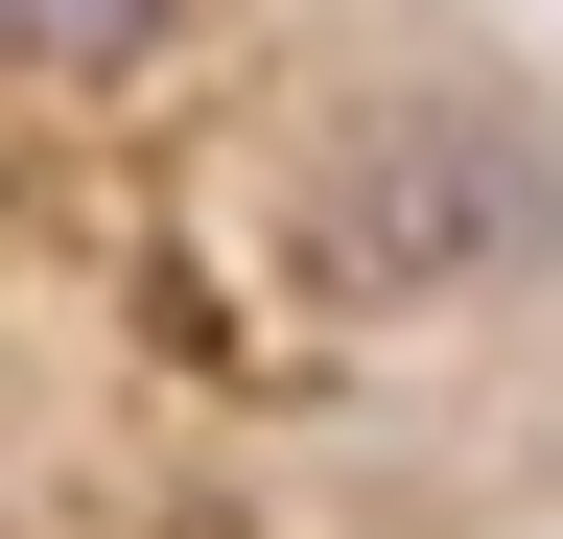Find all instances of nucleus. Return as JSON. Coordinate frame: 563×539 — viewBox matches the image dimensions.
I'll return each mask as SVG.
<instances>
[{
    "label": "nucleus",
    "mask_w": 563,
    "mask_h": 539,
    "mask_svg": "<svg viewBox=\"0 0 563 539\" xmlns=\"http://www.w3.org/2000/svg\"><path fill=\"white\" fill-rule=\"evenodd\" d=\"M165 24H188V0H0V71H70V94H95V71H141Z\"/></svg>",
    "instance_id": "2"
},
{
    "label": "nucleus",
    "mask_w": 563,
    "mask_h": 539,
    "mask_svg": "<svg viewBox=\"0 0 563 539\" xmlns=\"http://www.w3.org/2000/svg\"><path fill=\"white\" fill-rule=\"evenodd\" d=\"M563 258V117L540 94H470V71H399L352 94L306 165H282V282L352 305V328H422V305H493Z\"/></svg>",
    "instance_id": "1"
}]
</instances>
